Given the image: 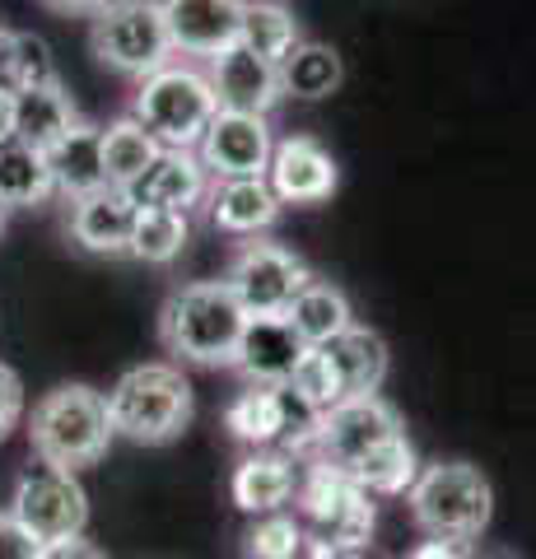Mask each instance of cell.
I'll list each match as a JSON object with an SVG mask.
<instances>
[{
    "instance_id": "6da1fadb",
    "label": "cell",
    "mask_w": 536,
    "mask_h": 559,
    "mask_svg": "<svg viewBox=\"0 0 536 559\" xmlns=\"http://www.w3.org/2000/svg\"><path fill=\"white\" fill-rule=\"evenodd\" d=\"M248 312L224 280L178 285L159 308V345L196 369H234Z\"/></svg>"
},
{
    "instance_id": "7a4b0ae2",
    "label": "cell",
    "mask_w": 536,
    "mask_h": 559,
    "mask_svg": "<svg viewBox=\"0 0 536 559\" xmlns=\"http://www.w3.org/2000/svg\"><path fill=\"white\" fill-rule=\"evenodd\" d=\"M112 419H108V396L94 392L90 382H61L38 396L28 415V448L38 452L43 466L61 471H84L108 457L112 448Z\"/></svg>"
},
{
    "instance_id": "3957f363",
    "label": "cell",
    "mask_w": 536,
    "mask_h": 559,
    "mask_svg": "<svg viewBox=\"0 0 536 559\" xmlns=\"http://www.w3.org/2000/svg\"><path fill=\"white\" fill-rule=\"evenodd\" d=\"M192 415H196V396L178 364H135L108 392L112 433L141 448H164L182 439Z\"/></svg>"
},
{
    "instance_id": "277c9868",
    "label": "cell",
    "mask_w": 536,
    "mask_h": 559,
    "mask_svg": "<svg viewBox=\"0 0 536 559\" xmlns=\"http://www.w3.org/2000/svg\"><path fill=\"white\" fill-rule=\"evenodd\" d=\"M415 527L434 540H476L490 527L495 513V489L490 476L472 462H429L420 466V476L406 489Z\"/></svg>"
},
{
    "instance_id": "5b68a950",
    "label": "cell",
    "mask_w": 536,
    "mask_h": 559,
    "mask_svg": "<svg viewBox=\"0 0 536 559\" xmlns=\"http://www.w3.org/2000/svg\"><path fill=\"white\" fill-rule=\"evenodd\" d=\"M219 103L211 90L205 66L192 61H168L164 70H154L135 84L131 117L159 140V150H196L205 127L215 121Z\"/></svg>"
},
{
    "instance_id": "8992f818",
    "label": "cell",
    "mask_w": 536,
    "mask_h": 559,
    "mask_svg": "<svg viewBox=\"0 0 536 559\" xmlns=\"http://www.w3.org/2000/svg\"><path fill=\"white\" fill-rule=\"evenodd\" d=\"M90 47L103 66L135 84L172 61V38L159 0H112L90 20Z\"/></svg>"
},
{
    "instance_id": "52a82bcc",
    "label": "cell",
    "mask_w": 536,
    "mask_h": 559,
    "mask_svg": "<svg viewBox=\"0 0 536 559\" xmlns=\"http://www.w3.org/2000/svg\"><path fill=\"white\" fill-rule=\"evenodd\" d=\"M308 280H313V266L299 252L266 238L238 242L229 257V271H224V285L234 289V299L243 304L248 318H285V308Z\"/></svg>"
},
{
    "instance_id": "ba28073f",
    "label": "cell",
    "mask_w": 536,
    "mask_h": 559,
    "mask_svg": "<svg viewBox=\"0 0 536 559\" xmlns=\"http://www.w3.org/2000/svg\"><path fill=\"white\" fill-rule=\"evenodd\" d=\"M10 513L38 546H61V540H75L90 527V495H84L75 471L33 466L14 485Z\"/></svg>"
},
{
    "instance_id": "9c48e42d",
    "label": "cell",
    "mask_w": 536,
    "mask_h": 559,
    "mask_svg": "<svg viewBox=\"0 0 536 559\" xmlns=\"http://www.w3.org/2000/svg\"><path fill=\"white\" fill-rule=\"evenodd\" d=\"M299 509L318 527V540H332L341 550H359L373 536V495H365L341 466L313 462L308 476H299Z\"/></svg>"
},
{
    "instance_id": "30bf717a",
    "label": "cell",
    "mask_w": 536,
    "mask_h": 559,
    "mask_svg": "<svg viewBox=\"0 0 536 559\" xmlns=\"http://www.w3.org/2000/svg\"><path fill=\"white\" fill-rule=\"evenodd\" d=\"M396 433H406V425H402V415H396L392 401H383V396H345L341 406H332L318 419L313 452L322 462L350 471L359 457H369L378 443L396 439Z\"/></svg>"
},
{
    "instance_id": "8fae6325",
    "label": "cell",
    "mask_w": 536,
    "mask_h": 559,
    "mask_svg": "<svg viewBox=\"0 0 536 559\" xmlns=\"http://www.w3.org/2000/svg\"><path fill=\"white\" fill-rule=\"evenodd\" d=\"M271 117H248V112H215V121L205 127L196 159L205 164L215 182L224 178H266L271 168Z\"/></svg>"
},
{
    "instance_id": "7c38bea8",
    "label": "cell",
    "mask_w": 536,
    "mask_h": 559,
    "mask_svg": "<svg viewBox=\"0 0 536 559\" xmlns=\"http://www.w3.org/2000/svg\"><path fill=\"white\" fill-rule=\"evenodd\" d=\"M266 182L281 205H322V201H332V191L341 187V168L322 140L285 135V140H275V150H271Z\"/></svg>"
},
{
    "instance_id": "4fadbf2b",
    "label": "cell",
    "mask_w": 536,
    "mask_h": 559,
    "mask_svg": "<svg viewBox=\"0 0 536 559\" xmlns=\"http://www.w3.org/2000/svg\"><path fill=\"white\" fill-rule=\"evenodd\" d=\"M172 51L215 61L219 51L238 47L243 33V0H159Z\"/></svg>"
},
{
    "instance_id": "5bb4252c",
    "label": "cell",
    "mask_w": 536,
    "mask_h": 559,
    "mask_svg": "<svg viewBox=\"0 0 536 559\" xmlns=\"http://www.w3.org/2000/svg\"><path fill=\"white\" fill-rule=\"evenodd\" d=\"M211 173L196 159V150H159L141 178L127 187L135 210H172V215H192L211 197Z\"/></svg>"
},
{
    "instance_id": "9a60e30c",
    "label": "cell",
    "mask_w": 536,
    "mask_h": 559,
    "mask_svg": "<svg viewBox=\"0 0 536 559\" xmlns=\"http://www.w3.org/2000/svg\"><path fill=\"white\" fill-rule=\"evenodd\" d=\"M205 75H211L219 112L271 117V108L281 103V80H275V66L262 61V57H252L248 47L219 51L215 61H205Z\"/></svg>"
},
{
    "instance_id": "2e32d148",
    "label": "cell",
    "mask_w": 536,
    "mask_h": 559,
    "mask_svg": "<svg viewBox=\"0 0 536 559\" xmlns=\"http://www.w3.org/2000/svg\"><path fill=\"white\" fill-rule=\"evenodd\" d=\"M229 495L243 513L266 518V513H285V503L299 495V462L285 448H252L243 462L234 466Z\"/></svg>"
},
{
    "instance_id": "e0dca14e",
    "label": "cell",
    "mask_w": 536,
    "mask_h": 559,
    "mask_svg": "<svg viewBox=\"0 0 536 559\" xmlns=\"http://www.w3.org/2000/svg\"><path fill=\"white\" fill-rule=\"evenodd\" d=\"M131 224H135L131 197H127V191H117V187H103V191H90V197L71 201L65 234H71V242L80 252L122 257L127 242H131Z\"/></svg>"
},
{
    "instance_id": "ac0fdd59",
    "label": "cell",
    "mask_w": 536,
    "mask_h": 559,
    "mask_svg": "<svg viewBox=\"0 0 536 559\" xmlns=\"http://www.w3.org/2000/svg\"><path fill=\"white\" fill-rule=\"evenodd\" d=\"M303 341L289 331L285 318H248L243 341H238L234 369L243 373L252 388H285L289 373L303 359Z\"/></svg>"
},
{
    "instance_id": "d6986e66",
    "label": "cell",
    "mask_w": 536,
    "mask_h": 559,
    "mask_svg": "<svg viewBox=\"0 0 536 559\" xmlns=\"http://www.w3.org/2000/svg\"><path fill=\"white\" fill-rule=\"evenodd\" d=\"M205 210H211V224L219 234L262 238L266 229H275V219H281L285 205L275 201L266 178H224V182H211Z\"/></svg>"
},
{
    "instance_id": "ffe728a7",
    "label": "cell",
    "mask_w": 536,
    "mask_h": 559,
    "mask_svg": "<svg viewBox=\"0 0 536 559\" xmlns=\"http://www.w3.org/2000/svg\"><path fill=\"white\" fill-rule=\"evenodd\" d=\"M80 127V108L65 94V84H38V90L14 94V140L28 150H57L65 135Z\"/></svg>"
},
{
    "instance_id": "44dd1931",
    "label": "cell",
    "mask_w": 536,
    "mask_h": 559,
    "mask_svg": "<svg viewBox=\"0 0 536 559\" xmlns=\"http://www.w3.org/2000/svg\"><path fill=\"white\" fill-rule=\"evenodd\" d=\"M275 80H281V98H303V103H322L341 90L345 80V61L332 43L318 38H299L281 61H275Z\"/></svg>"
},
{
    "instance_id": "7402d4cb",
    "label": "cell",
    "mask_w": 536,
    "mask_h": 559,
    "mask_svg": "<svg viewBox=\"0 0 536 559\" xmlns=\"http://www.w3.org/2000/svg\"><path fill=\"white\" fill-rule=\"evenodd\" d=\"M285 322H289V331L308 349H313V345H332L341 331L355 326L350 294H345L341 285H332V280H318L313 275L299 294H294V304L285 308Z\"/></svg>"
},
{
    "instance_id": "603a6c76",
    "label": "cell",
    "mask_w": 536,
    "mask_h": 559,
    "mask_svg": "<svg viewBox=\"0 0 536 559\" xmlns=\"http://www.w3.org/2000/svg\"><path fill=\"white\" fill-rule=\"evenodd\" d=\"M322 349L336 364L345 396H378V392H383L392 355H388V341L378 336L373 326H359L355 322L350 331H341V336L332 345H322Z\"/></svg>"
},
{
    "instance_id": "cb8c5ba5",
    "label": "cell",
    "mask_w": 536,
    "mask_h": 559,
    "mask_svg": "<svg viewBox=\"0 0 536 559\" xmlns=\"http://www.w3.org/2000/svg\"><path fill=\"white\" fill-rule=\"evenodd\" d=\"M47 164H51V178H57V191L65 201L103 191L108 187V173H103V127L80 121L57 150H47Z\"/></svg>"
},
{
    "instance_id": "d4e9b609",
    "label": "cell",
    "mask_w": 536,
    "mask_h": 559,
    "mask_svg": "<svg viewBox=\"0 0 536 559\" xmlns=\"http://www.w3.org/2000/svg\"><path fill=\"white\" fill-rule=\"evenodd\" d=\"M57 197V178L43 150H28L20 140L0 145V205L5 210H33Z\"/></svg>"
},
{
    "instance_id": "484cf974",
    "label": "cell",
    "mask_w": 536,
    "mask_h": 559,
    "mask_svg": "<svg viewBox=\"0 0 536 559\" xmlns=\"http://www.w3.org/2000/svg\"><path fill=\"white\" fill-rule=\"evenodd\" d=\"M365 495H406L420 476V457H415V443L406 433H396V439L378 443L369 457H359L350 471H345Z\"/></svg>"
},
{
    "instance_id": "4316f807",
    "label": "cell",
    "mask_w": 536,
    "mask_h": 559,
    "mask_svg": "<svg viewBox=\"0 0 536 559\" xmlns=\"http://www.w3.org/2000/svg\"><path fill=\"white\" fill-rule=\"evenodd\" d=\"M154 159H159V140H154L135 117H122V121H112V127H103V173H108V187L127 191Z\"/></svg>"
},
{
    "instance_id": "83f0119b",
    "label": "cell",
    "mask_w": 536,
    "mask_h": 559,
    "mask_svg": "<svg viewBox=\"0 0 536 559\" xmlns=\"http://www.w3.org/2000/svg\"><path fill=\"white\" fill-rule=\"evenodd\" d=\"M299 38H303L299 20H294V10L285 0H243V33H238V47H248L252 57L275 66Z\"/></svg>"
},
{
    "instance_id": "f1b7e54d",
    "label": "cell",
    "mask_w": 536,
    "mask_h": 559,
    "mask_svg": "<svg viewBox=\"0 0 536 559\" xmlns=\"http://www.w3.org/2000/svg\"><path fill=\"white\" fill-rule=\"evenodd\" d=\"M187 238H192L187 215H172V210H135L127 257L145 261V266H168V261L182 257Z\"/></svg>"
},
{
    "instance_id": "f546056e",
    "label": "cell",
    "mask_w": 536,
    "mask_h": 559,
    "mask_svg": "<svg viewBox=\"0 0 536 559\" xmlns=\"http://www.w3.org/2000/svg\"><path fill=\"white\" fill-rule=\"evenodd\" d=\"M0 84L5 90H38V84H57V61L51 47L33 33H0Z\"/></svg>"
},
{
    "instance_id": "4dcf8cb0",
    "label": "cell",
    "mask_w": 536,
    "mask_h": 559,
    "mask_svg": "<svg viewBox=\"0 0 536 559\" xmlns=\"http://www.w3.org/2000/svg\"><path fill=\"white\" fill-rule=\"evenodd\" d=\"M285 388L294 392V401H303L313 415H326L332 406H341L345 401V388H341V373H336V364L332 355H326L322 345L313 349H303V359H299V369L289 373Z\"/></svg>"
},
{
    "instance_id": "1f68e13d",
    "label": "cell",
    "mask_w": 536,
    "mask_h": 559,
    "mask_svg": "<svg viewBox=\"0 0 536 559\" xmlns=\"http://www.w3.org/2000/svg\"><path fill=\"white\" fill-rule=\"evenodd\" d=\"M303 550H308V532L289 513H266L243 532L248 559H303Z\"/></svg>"
},
{
    "instance_id": "d6a6232c",
    "label": "cell",
    "mask_w": 536,
    "mask_h": 559,
    "mask_svg": "<svg viewBox=\"0 0 536 559\" xmlns=\"http://www.w3.org/2000/svg\"><path fill=\"white\" fill-rule=\"evenodd\" d=\"M20 419H24V382L10 364H0V443L20 429Z\"/></svg>"
},
{
    "instance_id": "836d02e7",
    "label": "cell",
    "mask_w": 536,
    "mask_h": 559,
    "mask_svg": "<svg viewBox=\"0 0 536 559\" xmlns=\"http://www.w3.org/2000/svg\"><path fill=\"white\" fill-rule=\"evenodd\" d=\"M0 559H43V546L14 522L10 509L0 513Z\"/></svg>"
},
{
    "instance_id": "e575fe53",
    "label": "cell",
    "mask_w": 536,
    "mask_h": 559,
    "mask_svg": "<svg viewBox=\"0 0 536 559\" xmlns=\"http://www.w3.org/2000/svg\"><path fill=\"white\" fill-rule=\"evenodd\" d=\"M43 10L51 14H61V20H94L98 10H108L112 0H38Z\"/></svg>"
},
{
    "instance_id": "d590c367",
    "label": "cell",
    "mask_w": 536,
    "mask_h": 559,
    "mask_svg": "<svg viewBox=\"0 0 536 559\" xmlns=\"http://www.w3.org/2000/svg\"><path fill=\"white\" fill-rule=\"evenodd\" d=\"M43 559H108V555H103L94 540L75 536V540H61V546H43Z\"/></svg>"
},
{
    "instance_id": "8d00e7d4",
    "label": "cell",
    "mask_w": 536,
    "mask_h": 559,
    "mask_svg": "<svg viewBox=\"0 0 536 559\" xmlns=\"http://www.w3.org/2000/svg\"><path fill=\"white\" fill-rule=\"evenodd\" d=\"M410 559H466V550L457 546V540H420V546L410 550Z\"/></svg>"
},
{
    "instance_id": "74e56055",
    "label": "cell",
    "mask_w": 536,
    "mask_h": 559,
    "mask_svg": "<svg viewBox=\"0 0 536 559\" xmlns=\"http://www.w3.org/2000/svg\"><path fill=\"white\" fill-rule=\"evenodd\" d=\"M14 140V90L0 84V145H10Z\"/></svg>"
},
{
    "instance_id": "f35d334b",
    "label": "cell",
    "mask_w": 536,
    "mask_h": 559,
    "mask_svg": "<svg viewBox=\"0 0 536 559\" xmlns=\"http://www.w3.org/2000/svg\"><path fill=\"white\" fill-rule=\"evenodd\" d=\"M0 229H5V205H0Z\"/></svg>"
}]
</instances>
